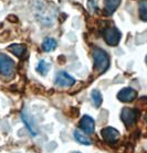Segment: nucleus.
<instances>
[{"label": "nucleus", "instance_id": "2", "mask_svg": "<svg viewBox=\"0 0 147 153\" xmlns=\"http://www.w3.org/2000/svg\"><path fill=\"white\" fill-rule=\"evenodd\" d=\"M103 38L106 44L110 46H117L118 45L121 38H122V33L118 29L115 27H111V28L105 29L103 32Z\"/></svg>", "mask_w": 147, "mask_h": 153}, {"label": "nucleus", "instance_id": "3", "mask_svg": "<svg viewBox=\"0 0 147 153\" xmlns=\"http://www.w3.org/2000/svg\"><path fill=\"white\" fill-rule=\"evenodd\" d=\"M14 61L8 55L0 53V74L6 77L14 75Z\"/></svg>", "mask_w": 147, "mask_h": 153}, {"label": "nucleus", "instance_id": "6", "mask_svg": "<svg viewBox=\"0 0 147 153\" xmlns=\"http://www.w3.org/2000/svg\"><path fill=\"white\" fill-rule=\"evenodd\" d=\"M117 98L122 102H132L137 98V91L130 87H126V88H123L118 91Z\"/></svg>", "mask_w": 147, "mask_h": 153}, {"label": "nucleus", "instance_id": "12", "mask_svg": "<svg viewBox=\"0 0 147 153\" xmlns=\"http://www.w3.org/2000/svg\"><path fill=\"white\" fill-rule=\"evenodd\" d=\"M56 45H58V43L54 39L48 38L42 43V50L46 52H51V51H54L56 49Z\"/></svg>", "mask_w": 147, "mask_h": 153}, {"label": "nucleus", "instance_id": "11", "mask_svg": "<svg viewBox=\"0 0 147 153\" xmlns=\"http://www.w3.org/2000/svg\"><path fill=\"white\" fill-rule=\"evenodd\" d=\"M74 139L76 140L77 142L81 143V144H83V146H91L92 144V141L91 139H88V136H85L83 132H81L80 130H74Z\"/></svg>", "mask_w": 147, "mask_h": 153}, {"label": "nucleus", "instance_id": "4", "mask_svg": "<svg viewBox=\"0 0 147 153\" xmlns=\"http://www.w3.org/2000/svg\"><path fill=\"white\" fill-rule=\"evenodd\" d=\"M137 116H138V112L135 109L128 107L123 108L122 112H121V119L126 127H130V126L135 125V122L137 120Z\"/></svg>", "mask_w": 147, "mask_h": 153}, {"label": "nucleus", "instance_id": "19", "mask_svg": "<svg viewBox=\"0 0 147 153\" xmlns=\"http://www.w3.org/2000/svg\"><path fill=\"white\" fill-rule=\"evenodd\" d=\"M146 63H147V56H146Z\"/></svg>", "mask_w": 147, "mask_h": 153}, {"label": "nucleus", "instance_id": "13", "mask_svg": "<svg viewBox=\"0 0 147 153\" xmlns=\"http://www.w3.org/2000/svg\"><path fill=\"white\" fill-rule=\"evenodd\" d=\"M50 67H51L50 63L44 61V59H42V61L39 62L38 66H37V72H38L40 75H42V76H46V74L49 73Z\"/></svg>", "mask_w": 147, "mask_h": 153}, {"label": "nucleus", "instance_id": "5", "mask_svg": "<svg viewBox=\"0 0 147 153\" xmlns=\"http://www.w3.org/2000/svg\"><path fill=\"white\" fill-rule=\"evenodd\" d=\"M54 83L59 87H72L75 84V79L67 72H59L56 74Z\"/></svg>", "mask_w": 147, "mask_h": 153}, {"label": "nucleus", "instance_id": "17", "mask_svg": "<svg viewBox=\"0 0 147 153\" xmlns=\"http://www.w3.org/2000/svg\"><path fill=\"white\" fill-rule=\"evenodd\" d=\"M88 7L92 12H95L98 10V0H88Z\"/></svg>", "mask_w": 147, "mask_h": 153}, {"label": "nucleus", "instance_id": "16", "mask_svg": "<svg viewBox=\"0 0 147 153\" xmlns=\"http://www.w3.org/2000/svg\"><path fill=\"white\" fill-rule=\"evenodd\" d=\"M21 118H22V120H23V122L26 123V126H27V128H28V130L31 132L32 136H35L37 134V131H35V129L33 128V125H32V122L29 120V116L27 115V114H22L21 115Z\"/></svg>", "mask_w": 147, "mask_h": 153}, {"label": "nucleus", "instance_id": "7", "mask_svg": "<svg viewBox=\"0 0 147 153\" xmlns=\"http://www.w3.org/2000/svg\"><path fill=\"white\" fill-rule=\"evenodd\" d=\"M101 134L105 142L107 143L116 142L119 138V132L116 129L112 128V127H105V128H103L101 131Z\"/></svg>", "mask_w": 147, "mask_h": 153}, {"label": "nucleus", "instance_id": "18", "mask_svg": "<svg viewBox=\"0 0 147 153\" xmlns=\"http://www.w3.org/2000/svg\"><path fill=\"white\" fill-rule=\"evenodd\" d=\"M72 153H80V152H72Z\"/></svg>", "mask_w": 147, "mask_h": 153}, {"label": "nucleus", "instance_id": "1", "mask_svg": "<svg viewBox=\"0 0 147 153\" xmlns=\"http://www.w3.org/2000/svg\"><path fill=\"white\" fill-rule=\"evenodd\" d=\"M93 59H94V71L98 74H103L110 66L109 54L102 49H94L93 51Z\"/></svg>", "mask_w": 147, "mask_h": 153}, {"label": "nucleus", "instance_id": "8", "mask_svg": "<svg viewBox=\"0 0 147 153\" xmlns=\"http://www.w3.org/2000/svg\"><path fill=\"white\" fill-rule=\"evenodd\" d=\"M80 128L85 133L92 134V133H94V130H95V121L90 116L88 115L83 116L82 119L80 120Z\"/></svg>", "mask_w": 147, "mask_h": 153}, {"label": "nucleus", "instance_id": "14", "mask_svg": "<svg viewBox=\"0 0 147 153\" xmlns=\"http://www.w3.org/2000/svg\"><path fill=\"white\" fill-rule=\"evenodd\" d=\"M91 98L95 107L96 108L101 107L102 102H103V96H102L101 91H98V89H93L91 93Z\"/></svg>", "mask_w": 147, "mask_h": 153}, {"label": "nucleus", "instance_id": "10", "mask_svg": "<svg viewBox=\"0 0 147 153\" xmlns=\"http://www.w3.org/2000/svg\"><path fill=\"white\" fill-rule=\"evenodd\" d=\"M7 50L19 59H23L26 56V53H27V48L23 44H16L14 43V44L8 46Z\"/></svg>", "mask_w": 147, "mask_h": 153}, {"label": "nucleus", "instance_id": "9", "mask_svg": "<svg viewBox=\"0 0 147 153\" xmlns=\"http://www.w3.org/2000/svg\"><path fill=\"white\" fill-rule=\"evenodd\" d=\"M122 0H104V13L106 16H112L119 7Z\"/></svg>", "mask_w": 147, "mask_h": 153}, {"label": "nucleus", "instance_id": "15", "mask_svg": "<svg viewBox=\"0 0 147 153\" xmlns=\"http://www.w3.org/2000/svg\"><path fill=\"white\" fill-rule=\"evenodd\" d=\"M140 18L143 21H147V0H143L140 2Z\"/></svg>", "mask_w": 147, "mask_h": 153}]
</instances>
